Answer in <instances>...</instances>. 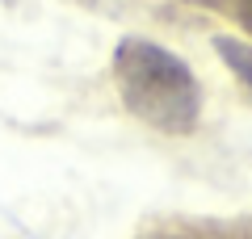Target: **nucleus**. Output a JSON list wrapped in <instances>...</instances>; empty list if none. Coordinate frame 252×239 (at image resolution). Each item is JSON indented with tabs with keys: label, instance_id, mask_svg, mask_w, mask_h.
Here are the masks:
<instances>
[{
	"label": "nucleus",
	"instance_id": "1",
	"mask_svg": "<svg viewBox=\"0 0 252 239\" xmlns=\"http://www.w3.org/2000/svg\"><path fill=\"white\" fill-rule=\"evenodd\" d=\"M114 80L122 105L160 134H189L202 114V92L185 59L152 38H122L114 51Z\"/></svg>",
	"mask_w": 252,
	"mask_h": 239
},
{
	"label": "nucleus",
	"instance_id": "2",
	"mask_svg": "<svg viewBox=\"0 0 252 239\" xmlns=\"http://www.w3.org/2000/svg\"><path fill=\"white\" fill-rule=\"evenodd\" d=\"M215 46H219V55H223V63L252 89V46L240 42V38H215Z\"/></svg>",
	"mask_w": 252,
	"mask_h": 239
}]
</instances>
